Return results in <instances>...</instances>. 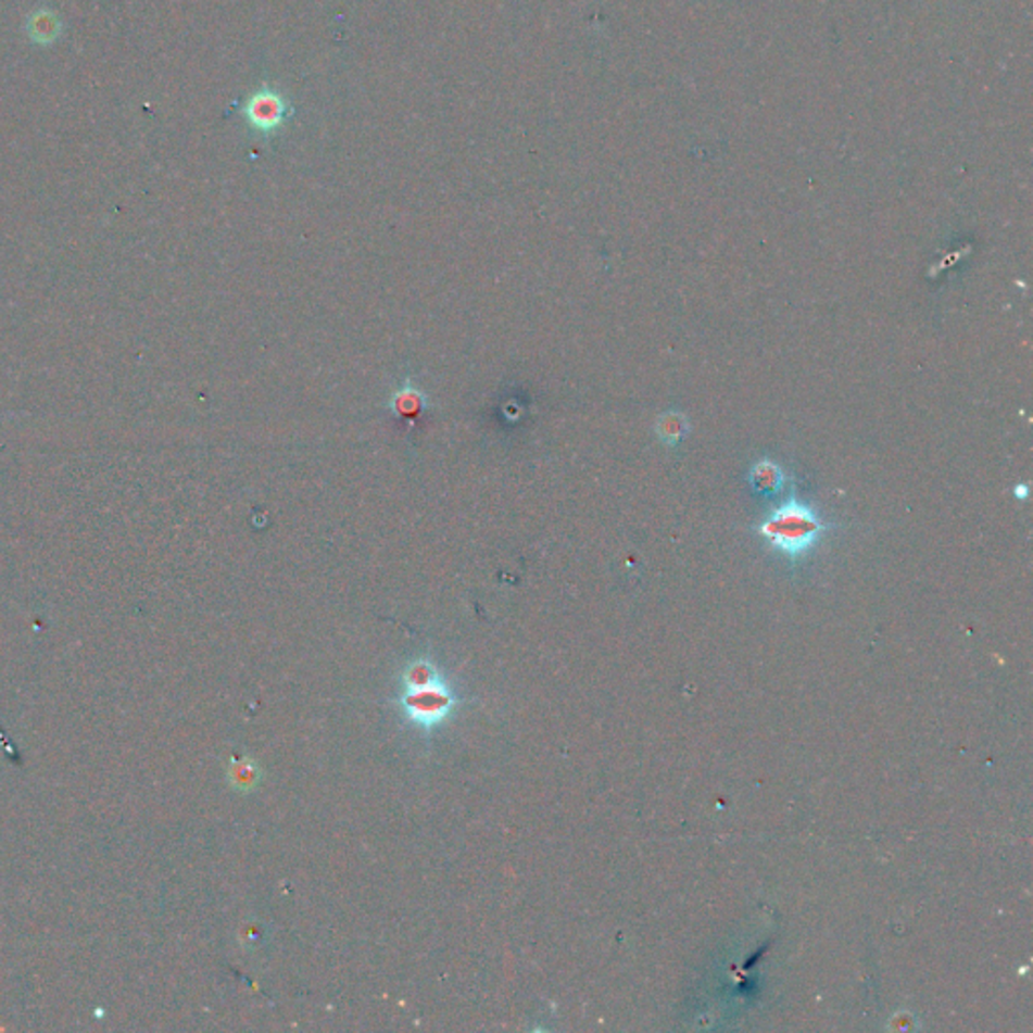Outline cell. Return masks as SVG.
I'll use <instances>...</instances> for the list:
<instances>
[{
    "instance_id": "cell-1",
    "label": "cell",
    "mask_w": 1033,
    "mask_h": 1033,
    "mask_svg": "<svg viewBox=\"0 0 1033 1033\" xmlns=\"http://www.w3.org/2000/svg\"><path fill=\"white\" fill-rule=\"evenodd\" d=\"M402 682H404V691L400 696V705L404 715L418 729L423 731L437 729L440 722L451 715L456 698L432 663L428 660L412 663L406 668Z\"/></svg>"
},
{
    "instance_id": "cell-2",
    "label": "cell",
    "mask_w": 1033,
    "mask_h": 1033,
    "mask_svg": "<svg viewBox=\"0 0 1033 1033\" xmlns=\"http://www.w3.org/2000/svg\"><path fill=\"white\" fill-rule=\"evenodd\" d=\"M759 531L779 553L797 557L811 550L823 531V524L816 511L799 501H788L765 517Z\"/></svg>"
},
{
    "instance_id": "cell-3",
    "label": "cell",
    "mask_w": 1033,
    "mask_h": 1033,
    "mask_svg": "<svg viewBox=\"0 0 1033 1033\" xmlns=\"http://www.w3.org/2000/svg\"><path fill=\"white\" fill-rule=\"evenodd\" d=\"M242 114L247 122L261 134H270L277 128H281L287 114V103L279 91L273 87H261L256 93H253Z\"/></svg>"
},
{
    "instance_id": "cell-4",
    "label": "cell",
    "mask_w": 1033,
    "mask_h": 1033,
    "mask_svg": "<svg viewBox=\"0 0 1033 1033\" xmlns=\"http://www.w3.org/2000/svg\"><path fill=\"white\" fill-rule=\"evenodd\" d=\"M749 481L755 491L764 493V495H773L778 493L783 484V475H781V468L769 461H761L757 463L755 467L751 468Z\"/></svg>"
},
{
    "instance_id": "cell-5",
    "label": "cell",
    "mask_w": 1033,
    "mask_h": 1033,
    "mask_svg": "<svg viewBox=\"0 0 1033 1033\" xmlns=\"http://www.w3.org/2000/svg\"><path fill=\"white\" fill-rule=\"evenodd\" d=\"M682 430H684V428L680 426V416L672 414V416H666L665 420H663L660 434H663V439L666 440H679Z\"/></svg>"
}]
</instances>
